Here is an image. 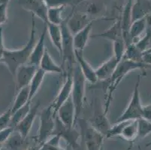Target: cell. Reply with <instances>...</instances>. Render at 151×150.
Listing matches in <instances>:
<instances>
[{"label":"cell","instance_id":"1","mask_svg":"<svg viewBox=\"0 0 151 150\" xmlns=\"http://www.w3.org/2000/svg\"><path fill=\"white\" fill-rule=\"evenodd\" d=\"M35 15L32 14L31 31L27 44L18 50H5L3 59L1 62H3L9 69L13 78H14L17 70L20 66L29 62L30 56L36 44V25Z\"/></svg>","mask_w":151,"mask_h":150},{"label":"cell","instance_id":"2","mask_svg":"<svg viewBox=\"0 0 151 150\" xmlns=\"http://www.w3.org/2000/svg\"><path fill=\"white\" fill-rule=\"evenodd\" d=\"M151 68V66L144 62H137L123 58V60L120 62L116 67V70L112 74V76L106 81V93H105V112L108 113L111 103L113 100V95L114 91L116 90L118 86L120 85L123 78L131 71L137 69H146Z\"/></svg>","mask_w":151,"mask_h":150},{"label":"cell","instance_id":"3","mask_svg":"<svg viewBox=\"0 0 151 150\" xmlns=\"http://www.w3.org/2000/svg\"><path fill=\"white\" fill-rule=\"evenodd\" d=\"M56 117L53 104L42 110L40 114V125L38 135L35 137L37 144L42 145L53 136L56 127Z\"/></svg>","mask_w":151,"mask_h":150},{"label":"cell","instance_id":"4","mask_svg":"<svg viewBox=\"0 0 151 150\" xmlns=\"http://www.w3.org/2000/svg\"><path fill=\"white\" fill-rule=\"evenodd\" d=\"M72 77H73V85H72L71 97L75 107V113H76L75 118H76L77 122L81 115L82 108H83L86 80L82 74L78 65L74 67L73 71H72Z\"/></svg>","mask_w":151,"mask_h":150},{"label":"cell","instance_id":"5","mask_svg":"<svg viewBox=\"0 0 151 150\" xmlns=\"http://www.w3.org/2000/svg\"><path fill=\"white\" fill-rule=\"evenodd\" d=\"M62 30V55L60 57L63 60V65H68L71 71H73L75 60V47H74V35L70 32L67 26V19H65L60 25Z\"/></svg>","mask_w":151,"mask_h":150},{"label":"cell","instance_id":"6","mask_svg":"<svg viewBox=\"0 0 151 150\" xmlns=\"http://www.w3.org/2000/svg\"><path fill=\"white\" fill-rule=\"evenodd\" d=\"M141 74L138 76L134 89H133L132 95L128 106L125 110L120 117L118 118L116 122H123V121L137 120L142 117L143 105L141 104V97H140V83H141Z\"/></svg>","mask_w":151,"mask_h":150},{"label":"cell","instance_id":"7","mask_svg":"<svg viewBox=\"0 0 151 150\" xmlns=\"http://www.w3.org/2000/svg\"><path fill=\"white\" fill-rule=\"evenodd\" d=\"M79 122L86 150H101V146L105 136L93 128L88 122L81 119Z\"/></svg>","mask_w":151,"mask_h":150},{"label":"cell","instance_id":"8","mask_svg":"<svg viewBox=\"0 0 151 150\" xmlns=\"http://www.w3.org/2000/svg\"><path fill=\"white\" fill-rule=\"evenodd\" d=\"M90 125L97 131L106 137L111 126L107 118V113L103 110L101 104L96 103L94 107V113L91 118Z\"/></svg>","mask_w":151,"mask_h":150},{"label":"cell","instance_id":"9","mask_svg":"<svg viewBox=\"0 0 151 150\" xmlns=\"http://www.w3.org/2000/svg\"><path fill=\"white\" fill-rule=\"evenodd\" d=\"M18 3L24 10L38 17L44 23H47L48 7L44 0H18Z\"/></svg>","mask_w":151,"mask_h":150},{"label":"cell","instance_id":"10","mask_svg":"<svg viewBox=\"0 0 151 150\" xmlns=\"http://www.w3.org/2000/svg\"><path fill=\"white\" fill-rule=\"evenodd\" d=\"M75 107L71 97L65 101L57 111V116L67 128H73L76 124Z\"/></svg>","mask_w":151,"mask_h":150},{"label":"cell","instance_id":"11","mask_svg":"<svg viewBox=\"0 0 151 150\" xmlns=\"http://www.w3.org/2000/svg\"><path fill=\"white\" fill-rule=\"evenodd\" d=\"M38 67L30 64H26L20 66L15 74L16 80V92H18L22 88L29 86L32 80L36 73Z\"/></svg>","mask_w":151,"mask_h":150},{"label":"cell","instance_id":"12","mask_svg":"<svg viewBox=\"0 0 151 150\" xmlns=\"http://www.w3.org/2000/svg\"><path fill=\"white\" fill-rule=\"evenodd\" d=\"M67 26L70 32L75 35L77 32L83 29L92 20L89 18V15L83 12H71L69 16L67 17Z\"/></svg>","mask_w":151,"mask_h":150},{"label":"cell","instance_id":"13","mask_svg":"<svg viewBox=\"0 0 151 150\" xmlns=\"http://www.w3.org/2000/svg\"><path fill=\"white\" fill-rule=\"evenodd\" d=\"M72 85H73L72 72H68L65 82H64L60 92L57 94L54 101L52 104H53V110H54L55 115H57V111H58L59 108L71 97V91H72Z\"/></svg>","mask_w":151,"mask_h":150},{"label":"cell","instance_id":"14","mask_svg":"<svg viewBox=\"0 0 151 150\" xmlns=\"http://www.w3.org/2000/svg\"><path fill=\"white\" fill-rule=\"evenodd\" d=\"M75 54L77 63L86 80L91 84H96L99 80L96 75V69L92 67L91 65L85 60V58L83 57V51L75 50Z\"/></svg>","mask_w":151,"mask_h":150},{"label":"cell","instance_id":"15","mask_svg":"<svg viewBox=\"0 0 151 150\" xmlns=\"http://www.w3.org/2000/svg\"><path fill=\"white\" fill-rule=\"evenodd\" d=\"M39 107H40V102L38 101L35 105L31 107V110L27 114V116L14 128V130L18 131L25 138L28 137L30 131L32 128L36 116L38 114Z\"/></svg>","mask_w":151,"mask_h":150},{"label":"cell","instance_id":"16","mask_svg":"<svg viewBox=\"0 0 151 150\" xmlns=\"http://www.w3.org/2000/svg\"><path fill=\"white\" fill-rule=\"evenodd\" d=\"M32 143L37 142L36 140L30 141V139L23 137L18 131L14 130L6 140L4 146L8 150H27L32 147Z\"/></svg>","mask_w":151,"mask_h":150},{"label":"cell","instance_id":"17","mask_svg":"<svg viewBox=\"0 0 151 150\" xmlns=\"http://www.w3.org/2000/svg\"><path fill=\"white\" fill-rule=\"evenodd\" d=\"M47 33V26L46 24H44L43 31H42L40 37L38 38V41H37L35 47H34V49L32 50L31 56H30L28 64L37 66L39 68V64H40L41 60L43 57L45 50L47 48L45 47V38H46Z\"/></svg>","mask_w":151,"mask_h":150},{"label":"cell","instance_id":"18","mask_svg":"<svg viewBox=\"0 0 151 150\" xmlns=\"http://www.w3.org/2000/svg\"><path fill=\"white\" fill-rule=\"evenodd\" d=\"M120 62V60L116 59L113 55L109 60H108L105 62L102 63L97 69H96L97 78H98L99 80H108L112 76V74L115 71Z\"/></svg>","mask_w":151,"mask_h":150},{"label":"cell","instance_id":"19","mask_svg":"<svg viewBox=\"0 0 151 150\" xmlns=\"http://www.w3.org/2000/svg\"><path fill=\"white\" fill-rule=\"evenodd\" d=\"M91 38H106V39L111 41L112 42H115V41H119V40L123 39L120 19H118L117 20H116L113 23V25L111 27H109L108 29L99 33V34H97V35H91Z\"/></svg>","mask_w":151,"mask_h":150},{"label":"cell","instance_id":"20","mask_svg":"<svg viewBox=\"0 0 151 150\" xmlns=\"http://www.w3.org/2000/svg\"><path fill=\"white\" fill-rule=\"evenodd\" d=\"M151 12V0H134L132 8V22L146 17Z\"/></svg>","mask_w":151,"mask_h":150},{"label":"cell","instance_id":"21","mask_svg":"<svg viewBox=\"0 0 151 150\" xmlns=\"http://www.w3.org/2000/svg\"><path fill=\"white\" fill-rule=\"evenodd\" d=\"M93 29V21L90 22L83 29L74 35V47L75 50L83 51L84 48L88 43L89 39L91 38L90 33Z\"/></svg>","mask_w":151,"mask_h":150},{"label":"cell","instance_id":"22","mask_svg":"<svg viewBox=\"0 0 151 150\" xmlns=\"http://www.w3.org/2000/svg\"><path fill=\"white\" fill-rule=\"evenodd\" d=\"M147 28L146 17L133 21L129 30V38L132 43L135 44L139 41L145 35Z\"/></svg>","mask_w":151,"mask_h":150},{"label":"cell","instance_id":"23","mask_svg":"<svg viewBox=\"0 0 151 150\" xmlns=\"http://www.w3.org/2000/svg\"><path fill=\"white\" fill-rule=\"evenodd\" d=\"M39 68L43 70L45 73H56V74H63V67L57 65L53 61L51 56L49 53L48 50L46 48L44 56L39 64Z\"/></svg>","mask_w":151,"mask_h":150},{"label":"cell","instance_id":"24","mask_svg":"<svg viewBox=\"0 0 151 150\" xmlns=\"http://www.w3.org/2000/svg\"><path fill=\"white\" fill-rule=\"evenodd\" d=\"M46 24L47 33L50 36V41L57 48L60 53V56L62 55V30L61 27L59 25H55L53 23H44Z\"/></svg>","mask_w":151,"mask_h":150},{"label":"cell","instance_id":"25","mask_svg":"<svg viewBox=\"0 0 151 150\" xmlns=\"http://www.w3.org/2000/svg\"><path fill=\"white\" fill-rule=\"evenodd\" d=\"M137 134H138V119L129 121L120 134V137L130 142L129 148L128 150H130L132 147L133 144L136 140Z\"/></svg>","mask_w":151,"mask_h":150},{"label":"cell","instance_id":"26","mask_svg":"<svg viewBox=\"0 0 151 150\" xmlns=\"http://www.w3.org/2000/svg\"><path fill=\"white\" fill-rule=\"evenodd\" d=\"M46 73L41 69L40 68H38L37 70L36 73L34 75L33 78L32 80L31 83L29 84V101L32 102V99L35 98L36 95L37 93L38 90L40 89L41 86H42V83H43L44 79H45V76Z\"/></svg>","mask_w":151,"mask_h":150},{"label":"cell","instance_id":"27","mask_svg":"<svg viewBox=\"0 0 151 150\" xmlns=\"http://www.w3.org/2000/svg\"><path fill=\"white\" fill-rule=\"evenodd\" d=\"M29 101V86L22 88L18 91L15 97L14 101L12 107V113L20 109V107L25 105Z\"/></svg>","mask_w":151,"mask_h":150},{"label":"cell","instance_id":"28","mask_svg":"<svg viewBox=\"0 0 151 150\" xmlns=\"http://www.w3.org/2000/svg\"><path fill=\"white\" fill-rule=\"evenodd\" d=\"M65 8V7L64 6L48 8V11H47V23L60 26L63 23V22L64 21V19L63 18V12Z\"/></svg>","mask_w":151,"mask_h":150},{"label":"cell","instance_id":"29","mask_svg":"<svg viewBox=\"0 0 151 150\" xmlns=\"http://www.w3.org/2000/svg\"><path fill=\"white\" fill-rule=\"evenodd\" d=\"M143 57H144V53L134 43L129 45L126 47L125 55L123 56L125 59L137 62H144Z\"/></svg>","mask_w":151,"mask_h":150},{"label":"cell","instance_id":"30","mask_svg":"<svg viewBox=\"0 0 151 150\" xmlns=\"http://www.w3.org/2000/svg\"><path fill=\"white\" fill-rule=\"evenodd\" d=\"M31 103L28 102L25 105L20 107V109L17 110V111H15L12 115V122H11V127L14 128L17 125H18L22 120L27 116L29 112L31 110Z\"/></svg>","mask_w":151,"mask_h":150},{"label":"cell","instance_id":"31","mask_svg":"<svg viewBox=\"0 0 151 150\" xmlns=\"http://www.w3.org/2000/svg\"><path fill=\"white\" fill-rule=\"evenodd\" d=\"M62 137L58 134H54L45 144L41 145L39 150H66L60 145Z\"/></svg>","mask_w":151,"mask_h":150},{"label":"cell","instance_id":"32","mask_svg":"<svg viewBox=\"0 0 151 150\" xmlns=\"http://www.w3.org/2000/svg\"><path fill=\"white\" fill-rule=\"evenodd\" d=\"M151 133V122L144 118L138 119V134L137 140L144 139Z\"/></svg>","mask_w":151,"mask_h":150},{"label":"cell","instance_id":"33","mask_svg":"<svg viewBox=\"0 0 151 150\" xmlns=\"http://www.w3.org/2000/svg\"><path fill=\"white\" fill-rule=\"evenodd\" d=\"M48 8L60 6H71L75 8L83 2V0H44Z\"/></svg>","mask_w":151,"mask_h":150},{"label":"cell","instance_id":"34","mask_svg":"<svg viewBox=\"0 0 151 150\" xmlns=\"http://www.w3.org/2000/svg\"><path fill=\"white\" fill-rule=\"evenodd\" d=\"M114 46V56L121 61L125 55V52L126 50V42L123 39L119 40L115 42H113Z\"/></svg>","mask_w":151,"mask_h":150},{"label":"cell","instance_id":"35","mask_svg":"<svg viewBox=\"0 0 151 150\" xmlns=\"http://www.w3.org/2000/svg\"><path fill=\"white\" fill-rule=\"evenodd\" d=\"M131 121V120H130ZM129 121H123V122H116L114 126H111L109 131L107 134V138H112V137H120V134L122 133V131L123 130L126 124L128 123Z\"/></svg>","mask_w":151,"mask_h":150},{"label":"cell","instance_id":"36","mask_svg":"<svg viewBox=\"0 0 151 150\" xmlns=\"http://www.w3.org/2000/svg\"><path fill=\"white\" fill-rule=\"evenodd\" d=\"M12 107L5 111L0 115V131H2L7 128L11 127V122L12 119Z\"/></svg>","mask_w":151,"mask_h":150},{"label":"cell","instance_id":"37","mask_svg":"<svg viewBox=\"0 0 151 150\" xmlns=\"http://www.w3.org/2000/svg\"><path fill=\"white\" fill-rule=\"evenodd\" d=\"M14 131V128L12 127H9L4 130L0 131V149L4 146L6 140L9 139Z\"/></svg>","mask_w":151,"mask_h":150},{"label":"cell","instance_id":"38","mask_svg":"<svg viewBox=\"0 0 151 150\" xmlns=\"http://www.w3.org/2000/svg\"><path fill=\"white\" fill-rule=\"evenodd\" d=\"M103 9V5L101 3L90 4L86 8V14L88 15H95L100 13Z\"/></svg>","mask_w":151,"mask_h":150},{"label":"cell","instance_id":"39","mask_svg":"<svg viewBox=\"0 0 151 150\" xmlns=\"http://www.w3.org/2000/svg\"><path fill=\"white\" fill-rule=\"evenodd\" d=\"M8 20V4H0V26Z\"/></svg>","mask_w":151,"mask_h":150},{"label":"cell","instance_id":"40","mask_svg":"<svg viewBox=\"0 0 151 150\" xmlns=\"http://www.w3.org/2000/svg\"><path fill=\"white\" fill-rule=\"evenodd\" d=\"M151 122V102L145 106H143L142 117Z\"/></svg>","mask_w":151,"mask_h":150},{"label":"cell","instance_id":"41","mask_svg":"<svg viewBox=\"0 0 151 150\" xmlns=\"http://www.w3.org/2000/svg\"><path fill=\"white\" fill-rule=\"evenodd\" d=\"M5 50L6 48L5 47V45H4L3 32H2V27H0V62H2V59H3Z\"/></svg>","mask_w":151,"mask_h":150},{"label":"cell","instance_id":"42","mask_svg":"<svg viewBox=\"0 0 151 150\" xmlns=\"http://www.w3.org/2000/svg\"><path fill=\"white\" fill-rule=\"evenodd\" d=\"M143 61H144L145 63H146L147 65H149L151 66V52L144 53Z\"/></svg>","mask_w":151,"mask_h":150},{"label":"cell","instance_id":"43","mask_svg":"<svg viewBox=\"0 0 151 150\" xmlns=\"http://www.w3.org/2000/svg\"><path fill=\"white\" fill-rule=\"evenodd\" d=\"M147 18V23L148 28L151 29V12L146 17Z\"/></svg>","mask_w":151,"mask_h":150},{"label":"cell","instance_id":"44","mask_svg":"<svg viewBox=\"0 0 151 150\" xmlns=\"http://www.w3.org/2000/svg\"><path fill=\"white\" fill-rule=\"evenodd\" d=\"M40 146H41V145H39V144H38V145H34V146H32V147H30V148L27 149V150H39Z\"/></svg>","mask_w":151,"mask_h":150},{"label":"cell","instance_id":"45","mask_svg":"<svg viewBox=\"0 0 151 150\" xmlns=\"http://www.w3.org/2000/svg\"><path fill=\"white\" fill-rule=\"evenodd\" d=\"M10 0H0V4H9Z\"/></svg>","mask_w":151,"mask_h":150},{"label":"cell","instance_id":"46","mask_svg":"<svg viewBox=\"0 0 151 150\" xmlns=\"http://www.w3.org/2000/svg\"><path fill=\"white\" fill-rule=\"evenodd\" d=\"M150 146H151V141H150V142L147 143V144L145 145V147H150Z\"/></svg>","mask_w":151,"mask_h":150},{"label":"cell","instance_id":"47","mask_svg":"<svg viewBox=\"0 0 151 150\" xmlns=\"http://www.w3.org/2000/svg\"><path fill=\"white\" fill-rule=\"evenodd\" d=\"M0 150H8V149H7L5 148V146H3V147H2V148L1 149H0Z\"/></svg>","mask_w":151,"mask_h":150},{"label":"cell","instance_id":"48","mask_svg":"<svg viewBox=\"0 0 151 150\" xmlns=\"http://www.w3.org/2000/svg\"><path fill=\"white\" fill-rule=\"evenodd\" d=\"M84 1H86V0H83V2H84Z\"/></svg>","mask_w":151,"mask_h":150}]
</instances>
